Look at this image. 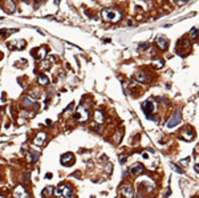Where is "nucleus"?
Here are the masks:
<instances>
[{
    "label": "nucleus",
    "instance_id": "nucleus-12",
    "mask_svg": "<svg viewBox=\"0 0 199 198\" xmlns=\"http://www.w3.org/2000/svg\"><path fill=\"white\" fill-rule=\"evenodd\" d=\"M143 172V166H142L141 163H137V165H134V166L130 167V173L134 174V176H138V174H141Z\"/></svg>",
    "mask_w": 199,
    "mask_h": 198
},
{
    "label": "nucleus",
    "instance_id": "nucleus-11",
    "mask_svg": "<svg viewBox=\"0 0 199 198\" xmlns=\"http://www.w3.org/2000/svg\"><path fill=\"white\" fill-rule=\"evenodd\" d=\"M24 47H25V41H24V40H15V41L9 43V48L23 49Z\"/></svg>",
    "mask_w": 199,
    "mask_h": 198
},
{
    "label": "nucleus",
    "instance_id": "nucleus-14",
    "mask_svg": "<svg viewBox=\"0 0 199 198\" xmlns=\"http://www.w3.org/2000/svg\"><path fill=\"white\" fill-rule=\"evenodd\" d=\"M194 136H195V133H194V130H191V129H187V130L183 132V138L187 140V141L194 138Z\"/></svg>",
    "mask_w": 199,
    "mask_h": 198
},
{
    "label": "nucleus",
    "instance_id": "nucleus-1",
    "mask_svg": "<svg viewBox=\"0 0 199 198\" xmlns=\"http://www.w3.org/2000/svg\"><path fill=\"white\" fill-rule=\"evenodd\" d=\"M53 193H55L58 198H72V195H73L72 189L69 188L68 185H65V184L58 185L57 189H55Z\"/></svg>",
    "mask_w": 199,
    "mask_h": 198
},
{
    "label": "nucleus",
    "instance_id": "nucleus-28",
    "mask_svg": "<svg viewBox=\"0 0 199 198\" xmlns=\"http://www.w3.org/2000/svg\"><path fill=\"white\" fill-rule=\"evenodd\" d=\"M195 172H196V173H199V167H198V165H195Z\"/></svg>",
    "mask_w": 199,
    "mask_h": 198
},
{
    "label": "nucleus",
    "instance_id": "nucleus-30",
    "mask_svg": "<svg viewBox=\"0 0 199 198\" xmlns=\"http://www.w3.org/2000/svg\"><path fill=\"white\" fill-rule=\"evenodd\" d=\"M0 198H4V197H3V195H0Z\"/></svg>",
    "mask_w": 199,
    "mask_h": 198
},
{
    "label": "nucleus",
    "instance_id": "nucleus-4",
    "mask_svg": "<svg viewBox=\"0 0 199 198\" xmlns=\"http://www.w3.org/2000/svg\"><path fill=\"white\" fill-rule=\"evenodd\" d=\"M142 111L146 116H149L150 113L155 112V102L153 100H146L145 102H142Z\"/></svg>",
    "mask_w": 199,
    "mask_h": 198
},
{
    "label": "nucleus",
    "instance_id": "nucleus-16",
    "mask_svg": "<svg viewBox=\"0 0 199 198\" xmlns=\"http://www.w3.org/2000/svg\"><path fill=\"white\" fill-rule=\"evenodd\" d=\"M37 83L40 84V85H48V84H49V79L45 76V75H40L39 79H37Z\"/></svg>",
    "mask_w": 199,
    "mask_h": 198
},
{
    "label": "nucleus",
    "instance_id": "nucleus-15",
    "mask_svg": "<svg viewBox=\"0 0 199 198\" xmlns=\"http://www.w3.org/2000/svg\"><path fill=\"white\" fill-rule=\"evenodd\" d=\"M4 7H5L7 12H14L15 11V3L12 1V0H7L5 4H4Z\"/></svg>",
    "mask_w": 199,
    "mask_h": 198
},
{
    "label": "nucleus",
    "instance_id": "nucleus-21",
    "mask_svg": "<svg viewBox=\"0 0 199 198\" xmlns=\"http://www.w3.org/2000/svg\"><path fill=\"white\" fill-rule=\"evenodd\" d=\"M145 77H146V76H145V73L141 72V73H138V75H137V80H138V81H142V83H145V81H146V79H145Z\"/></svg>",
    "mask_w": 199,
    "mask_h": 198
},
{
    "label": "nucleus",
    "instance_id": "nucleus-8",
    "mask_svg": "<svg viewBox=\"0 0 199 198\" xmlns=\"http://www.w3.org/2000/svg\"><path fill=\"white\" fill-rule=\"evenodd\" d=\"M179 121H181V113L177 112V113H175V115L170 118V121L167 122V128H174L175 125H178V124H179Z\"/></svg>",
    "mask_w": 199,
    "mask_h": 198
},
{
    "label": "nucleus",
    "instance_id": "nucleus-13",
    "mask_svg": "<svg viewBox=\"0 0 199 198\" xmlns=\"http://www.w3.org/2000/svg\"><path fill=\"white\" fill-rule=\"evenodd\" d=\"M45 56H47V48H45V47H41V48L36 52V59H37V60H43Z\"/></svg>",
    "mask_w": 199,
    "mask_h": 198
},
{
    "label": "nucleus",
    "instance_id": "nucleus-5",
    "mask_svg": "<svg viewBox=\"0 0 199 198\" xmlns=\"http://www.w3.org/2000/svg\"><path fill=\"white\" fill-rule=\"evenodd\" d=\"M14 197L15 198H29V195H28V193L25 191L24 186L19 185V186H16V189L14 190Z\"/></svg>",
    "mask_w": 199,
    "mask_h": 198
},
{
    "label": "nucleus",
    "instance_id": "nucleus-29",
    "mask_svg": "<svg viewBox=\"0 0 199 198\" xmlns=\"http://www.w3.org/2000/svg\"><path fill=\"white\" fill-rule=\"evenodd\" d=\"M33 1H35V4H39V3H40V0H33Z\"/></svg>",
    "mask_w": 199,
    "mask_h": 198
},
{
    "label": "nucleus",
    "instance_id": "nucleus-22",
    "mask_svg": "<svg viewBox=\"0 0 199 198\" xmlns=\"http://www.w3.org/2000/svg\"><path fill=\"white\" fill-rule=\"evenodd\" d=\"M190 35H191V37H196V35H198V28H192L191 31H190Z\"/></svg>",
    "mask_w": 199,
    "mask_h": 198
},
{
    "label": "nucleus",
    "instance_id": "nucleus-10",
    "mask_svg": "<svg viewBox=\"0 0 199 198\" xmlns=\"http://www.w3.org/2000/svg\"><path fill=\"white\" fill-rule=\"evenodd\" d=\"M45 138H47V134H45V132H39L37 136L35 137V141H33V142L36 144V145H43V142L45 141Z\"/></svg>",
    "mask_w": 199,
    "mask_h": 198
},
{
    "label": "nucleus",
    "instance_id": "nucleus-9",
    "mask_svg": "<svg viewBox=\"0 0 199 198\" xmlns=\"http://www.w3.org/2000/svg\"><path fill=\"white\" fill-rule=\"evenodd\" d=\"M157 44H158V47L161 49H166L167 48V45H169V40L165 37V36H158L157 37Z\"/></svg>",
    "mask_w": 199,
    "mask_h": 198
},
{
    "label": "nucleus",
    "instance_id": "nucleus-7",
    "mask_svg": "<svg viewBox=\"0 0 199 198\" xmlns=\"http://www.w3.org/2000/svg\"><path fill=\"white\" fill-rule=\"evenodd\" d=\"M73 161H74V158H73L72 153H66V154H62L61 156V163L62 165H68V166H70V165H73Z\"/></svg>",
    "mask_w": 199,
    "mask_h": 198
},
{
    "label": "nucleus",
    "instance_id": "nucleus-20",
    "mask_svg": "<svg viewBox=\"0 0 199 198\" xmlns=\"http://www.w3.org/2000/svg\"><path fill=\"white\" fill-rule=\"evenodd\" d=\"M153 65L155 66V68H162V65H163V61H162V60H154V61H153Z\"/></svg>",
    "mask_w": 199,
    "mask_h": 198
},
{
    "label": "nucleus",
    "instance_id": "nucleus-19",
    "mask_svg": "<svg viewBox=\"0 0 199 198\" xmlns=\"http://www.w3.org/2000/svg\"><path fill=\"white\" fill-rule=\"evenodd\" d=\"M53 191H55V189L52 188V186H48V188H45L44 190H43V195H44V197H51V195L53 194Z\"/></svg>",
    "mask_w": 199,
    "mask_h": 198
},
{
    "label": "nucleus",
    "instance_id": "nucleus-2",
    "mask_svg": "<svg viewBox=\"0 0 199 198\" xmlns=\"http://www.w3.org/2000/svg\"><path fill=\"white\" fill-rule=\"evenodd\" d=\"M102 18L109 23H117V21L121 20V14L116 9H104Z\"/></svg>",
    "mask_w": 199,
    "mask_h": 198
},
{
    "label": "nucleus",
    "instance_id": "nucleus-23",
    "mask_svg": "<svg viewBox=\"0 0 199 198\" xmlns=\"http://www.w3.org/2000/svg\"><path fill=\"white\" fill-rule=\"evenodd\" d=\"M35 105L32 101H29V98H24V106H32Z\"/></svg>",
    "mask_w": 199,
    "mask_h": 198
},
{
    "label": "nucleus",
    "instance_id": "nucleus-6",
    "mask_svg": "<svg viewBox=\"0 0 199 198\" xmlns=\"http://www.w3.org/2000/svg\"><path fill=\"white\" fill-rule=\"evenodd\" d=\"M120 191H121V194L125 195L126 198H133V195H134V191H133L130 185H124V186H121Z\"/></svg>",
    "mask_w": 199,
    "mask_h": 198
},
{
    "label": "nucleus",
    "instance_id": "nucleus-24",
    "mask_svg": "<svg viewBox=\"0 0 199 198\" xmlns=\"http://www.w3.org/2000/svg\"><path fill=\"white\" fill-rule=\"evenodd\" d=\"M177 5H182V4H185L186 3V0H173Z\"/></svg>",
    "mask_w": 199,
    "mask_h": 198
},
{
    "label": "nucleus",
    "instance_id": "nucleus-3",
    "mask_svg": "<svg viewBox=\"0 0 199 198\" xmlns=\"http://www.w3.org/2000/svg\"><path fill=\"white\" fill-rule=\"evenodd\" d=\"M74 118L80 122H85V121H88V118H89V113H88V111H86L84 106H79V108L76 109Z\"/></svg>",
    "mask_w": 199,
    "mask_h": 198
},
{
    "label": "nucleus",
    "instance_id": "nucleus-27",
    "mask_svg": "<svg viewBox=\"0 0 199 198\" xmlns=\"http://www.w3.org/2000/svg\"><path fill=\"white\" fill-rule=\"evenodd\" d=\"M47 178H48V180H51V178H52V173H47Z\"/></svg>",
    "mask_w": 199,
    "mask_h": 198
},
{
    "label": "nucleus",
    "instance_id": "nucleus-17",
    "mask_svg": "<svg viewBox=\"0 0 199 198\" xmlns=\"http://www.w3.org/2000/svg\"><path fill=\"white\" fill-rule=\"evenodd\" d=\"M94 118H96V122H98V124H102L104 122V115L101 111H96L94 112Z\"/></svg>",
    "mask_w": 199,
    "mask_h": 198
},
{
    "label": "nucleus",
    "instance_id": "nucleus-18",
    "mask_svg": "<svg viewBox=\"0 0 199 198\" xmlns=\"http://www.w3.org/2000/svg\"><path fill=\"white\" fill-rule=\"evenodd\" d=\"M37 158H39L37 152H29L28 153V161L29 162H35V161H37Z\"/></svg>",
    "mask_w": 199,
    "mask_h": 198
},
{
    "label": "nucleus",
    "instance_id": "nucleus-25",
    "mask_svg": "<svg viewBox=\"0 0 199 198\" xmlns=\"http://www.w3.org/2000/svg\"><path fill=\"white\" fill-rule=\"evenodd\" d=\"M189 160H190V158H185V160H182V161H181V165H186V163L189 162Z\"/></svg>",
    "mask_w": 199,
    "mask_h": 198
},
{
    "label": "nucleus",
    "instance_id": "nucleus-26",
    "mask_svg": "<svg viewBox=\"0 0 199 198\" xmlns=\"http://www.w3.org/2000/svg\"><path fill=\"white\" fill-rule=\"evenodd\" d=\"M139 47H141L142 51H145V49H148V44H141Z\"/></svg>",
    "mask_w": 199,
    "mask_h": 198
}]
</instances>
